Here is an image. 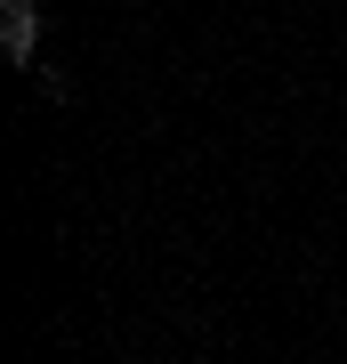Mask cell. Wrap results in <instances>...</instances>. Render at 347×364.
Instances as JSON below:
<instances>
[{"mask_svg": "<svg viewBox=\"0 0 347 364\" xmlns=\"http://www.w3.org/2000/svg\"><path fill=\"white\" fill-rule=\"evenodd\" d=\"M33 90H40V97H49V105H57V97H73V81H65L57 65H33Z\"/></svg>", "mask_w": 347, "mask_h": 364, "instance_id": "2", "label": "cell"}, {"mask_svg": "<svg viewBox=\"0 0 347 364\" xmlns=\"http://www.w3.org/2000/svg\"><path fill=\"white\" fill-rule=\"evenodd\" d=\"M0 57H9V65H40V9L33 0H0Z\"/></svg>", "mask_w": 347, "mask_h": 364, "instance_id": "1", "label": "cell"}]
</instances>
